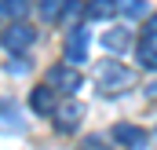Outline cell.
<instances>
[{
    "mask_svg": "<svg viewBox=\"0 0 157 150\" xmlns=\"http://www.w3.org/2000/svg\"><path fill=\"white\" fill-rule=\"evenodd\" d=\"M4 15H7V11H4V0H0V18H4Z\"/></svg>",
    "mask_w": 157,
    "mask_h": 150,
    "instance_id": "cell-18",
    "label": "cell"
},
{
    "mask_svg": "<svg viewBox=\"0 0 157 150\" xmlns=\"http://www.w3.org/2000/svg\"><path fill=\"white\" fill-rule=\"evenodd\" d=\"M7 73H29V59L22 55V59H15V62H7Z\"/></svg>",
    "mask_w": 157,
    "mask_h": 150,
    "instance_id": "cell-16",
    "label": "cell"
},
{
    "mask_svg": "<svg viewBox=\"0 0 157 150\" xmlns=\"http://www.w3.org/2000/svg\"><path fill=\"white\" fill-rule=\"evenodd\" d=\"M117 7H121L124 18H146L150 15L146 11V0H117Z\"/></svg>",
    "mask_w": 157,
    "mask_h": 150,
    "instance_id": "cell-12",
    "label": "cell"
},
{
    "mask_svg": "<svg viewBox=\"0 0 157 150\" xmlns=\"http://www.w3.org/2000/svg\"><path fill=\"white\" fill-rule=\"evenodd\" d=\"M128 44H132V37H128V30H121V26H117V30H110V33H102V48L113 51V55H121Z\"/></svg>",
    "mask_w": 157,
    "mask_h": 150,
    "instance_id": "cell-11",
    "label": "cell"
},
{
    "mask_svg": "<svg viewBox=\"0 0 157 150\" xmlns=\"http://www.w3.org/2000/svg\"><path fill=\"white\" fill-rule=\"evenodd\" d=\"M0 132H7V136H18V132H26V124H22V113L15 110L11 103H0Z\"/></svg>",
    "mask_w": 157,
    "mask_h": 150,
    "instance_id": "cell-8",
    "label": "cell"
},
{
    "mask_svg": "<svg viewBox=\"0 0 157 150\" xmlns=\"http://www.w3.org/2000/svg\"><path fill=\"white\" fill-rule=\"evenodd\" d=\"M48 84L62 95H73L80 92V70H73V62H62V66H51L48 70Z\"/></svg>",
    "mask_w": 157,
    "mask_h": 150,
    "instance_id": "cell-2",
    "label": "cell"
},
{
    "mask_svg": "<svg viewBox=\"0 0 157 150\" xmlns=\"http://www.w3.org/2000/svg\"><path fill=\"white\" fill-rule=\"evenodd\" d=\"M51 117H55V128H59V132H77L80 117H84V106L73 103V99H66V103H59V106L51 110Z\"/></svg>",
    "mask_w": 157,
    "mask_h": 150,
    "instance_id": "cell-4",
    "label": "cell"
},
{
    "mask_svg": "<svg viewBox=\"0 0 157 150\" xmlns=\"http://www.w3.org/2000/svg\"><path fill=\"white\" fill-rule=\"evenodd\" d=\"M121 7L117 0H88V18H99V22H106V18H113Z\"/></svg>",
    "mask_w": 157,
    "mask_h": 150,
    "instance_id": "cell-10",
    "label": "cell"
},
{
    "mask_svg": "<svg viewBox=\"0 0 157 150\" xmlns=\"http://www.w3.org/2000/svg\"><path fill=\"white\" fill-rule=\"evenodd\" d=\"M33 4H37V11L44 15V18H59V11H62L66 0H33Z\"/></svg>",
    "mask_w": 157,
    "mask_h": 150,
    "instance_id": "cell-15",
    "label": "cell"
},
{
    "mask_svg": "<svg viewBox=\"0 0 157 150\" xmlns=\"http://www.w3.org/2000/svg\"><path fill=\"white\" fill-rule=\"evenodd\" d=\"M110 136H113V143H121V147H128V150H143V147H146V132L135 128V124H128V121L113 124Z\"/></svg>",
    "mask_w": 157,
    "mask_h": 150,
    "instance_id": "cell-6",
    "label": "cell"
},
{
    "mask_svg": "<svg viewBox=\"0 0 157 150\" xmlns=\"http://www.w3.org/2000/svg\"><path fill=\"white\" fill-rule=\"evenodd\" d=\"M135 59H139L143 70H157V44H154V37H143L135 44Z\"/></svg>",
    "mask_w": 157,
    "mask_h": 150,
    "instance_id": "cell-9",
    "label": "cell"
},
{
    "mask_svg": "<svg viewBox=\"0 0 157 150\" xmlns=\"http://www.w3.org/2000/svg\"><path fill=\"white\" fill-rule=\"evenodd\" d=\"M135 84V73L128 70V66H121V62H106L102 70H99V92L102 95H121L124 88H132Z\"/></svg>",
    "mask_w": 157,
    "mask_h": 150,
    "instance_id": "cell-1",
    "label": "cell"
},
{
    "mask_svg": "<svg viewBox=\"0 0 157 150\" xmlns=\"http://www.w3.org/2000/svg\"><path fill=\"white\" fill-rule=\"evenodd\" d=\"M80 15H88V4H80V0H66V4H62V11H59V18H62V22H77Z\"/></svg>",
    "mask_w": 157,
    "mask_h": 150,
    "instance_id": "cell-13",
    "label": "cell"
},
{
    "mask_svg": "<svg viewBox=\"0 0 157 150\" xmlns=\"http://www.w3.org/2000/svg\"><path fill=\"white\" fill-rule=\"evenodd\" d=\"M0 40H4V48H7V51L22 55V51H26V48L37 40V30H33V26H26V22L18 18V22H11V26H7V33H4Z\"/></svg>",
    "mask_w": 157,
    "mask_h": 150,
    "instance_id": "cell-3",
    "label": "cell"
},
{
    "mask_svg": "<svg viewBox=\"0 0 157 150\" xmlns=\"http://www.w3.org/2000/svg\"><path fill=\"white\" fill-rule=\"evenodd\" d=\"M29 7H33V0H4V11L18 22V18H26L29 15Z\"/></svg>",
    "mask_w": 157,
    "mask_h": 150,
    "instance_id": "cell-14",
    "label": "cell"
},
{
    "mask_svg": "<svg viewBox=\"0 0 157 150\" xmlns=\"http://www.w3.org/2000/svg\"><path fill=\"white\" fill-rule=\"evenodd\" d=\"M143 33L157 40V15H146V18H143Z\"/></svg>",
    "mask_w": 157,
    "mask_h": 150,
    "instance_id": "cell-17",
    "label": "cell"
},
{
    "mask_svg": "<svg viewBox=\"0 0 157 150\" xmlns=\"http://www.w3.org/2000/svg\"><path fill=\"white\" fill-rule=\"evenodd\" d=\"M88 44H91V33L84 30V26H73L70 30V37H66V62H84L88 59Z\"/></svg>",
    "mask_w": 157,
    "mask_h": 150,
    "instance_id": "cell-5",
    "label": "cell"
},
{
    "mask_svg": "<svg viewBox=\"0 0 157 150\" xmlns=\"http://www.w3.org/2000/svg\"><path fill=\"white\" fill-rule=\"evenodd\" d=\"M29 106L37 113H51L59 106V103H55V88H51V84H37V88L29 92Z\"/></svg>",
    "mask_w": 157,
    "mask_h": 150,
    "instance_id": "cell-7",
    "label": "cell"
}]
</instances>
